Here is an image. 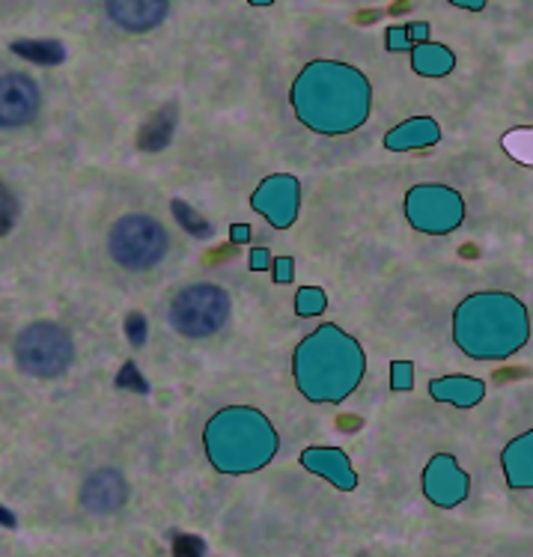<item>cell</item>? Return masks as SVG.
Segmentation results:
<instances>
[{
    "label": "cell",
    "mask_w": 533,
    "mask_h": 557,
    "mask_svg": "<svg viewBox=\"0 0 533 557\" xmlns=\"http://www.w3.org/2000/svg\"><path fill=\"white\" fill-rule=\"evenodd\" d=\"M15 221H18V200H15V194L7 185L0 183V239L10 236Z\"/></svg>",
    "instance_id": "cell-21"
},
{
    "label": "cell",
    "mask_w": 533,
    "mask_h": 557,
    "mask_svg": "<svg viewBox=\"0 0 533 557\" xmlns=\"http://www.w3.org/2000/svg\"><path fill=\"white\" fill-rule=\"evenodd\" d=\"M531 310L507 289H480L454 310V343L480 364L510 361L531 343Z\"/></svg>",
    "instance_id": "cell-2"
},
{
    "label": "cell",
    "mask_w": 533,
    "mask_h": 557,
    "mask_svg": "<svg viewBox=\"0 0 533 557\" xmlns=\"http://www.w3.org/2000/svg\"><path fill=\"white\" fill-rule=\"evenodd\" d=\"M411 72L420 78H447L456 69V54L454 48L444 46V42H418L411 48Z\"/></svg>",
    "instance_id": "cell-18"
},
{
    "label": "cell",
    "mask_w": 533,
    "mask_h": 557,
    "mask_svg": "<svg viewBox=\"0 0 533 557\" xmlns=\"http://www.w3.org/2000/svg\"><path fill=\"white\" fill-rule=\"evenodd\" d=\"M12 355L22 373L34 379H58L75 361V341L54 322H34L15 337Z\"/></svg>",
    "instance_id": "cell-7"
},
{
    "label": "cell",
    "mask_w": 533,
    "mask_h": 557,
    "mask_svg": "<svg viewBox=\"0 0 533 557\" xmlns=\"http://www.w3.org/2000/svg\"><path fill=\"white\" fill-rule=\"evenodd\" d=\"M329 310V296H325V289L322 286H301L296 293V313L301 319L319 317V313H325Z\"/></svg>",
    "instance_id": "cell-20"
},
{
    "label": "cell",
    "mask_w": 533,
    "mask_h": 557,
    "mask_svg": "<svg viewBox=\"0 0 533 557\" xmlns=\"http://www.w3.org/2000/svg\"><path fill=\"white\" fill-rule=\"evenodd\" d=\"M450 7H456V10H466V12H483L492 3V0H447Z\"/></svg>",
    "instance_id": "cell-28"
},
{
    "label": "cell",
    "mask_w": 533,
    "mask_h": 557,
    "mask_svg": "<svg viewBox=\"0 0 533 557\" xmlns=\"http://www.w3.org/2000/svg\"><path fill=\"white\" fill-rule=\"evenodd\" d=\"M250 7H272L274 0H248Z\"/></svg>",
    "instance_id": "cell-31"
},
{
    "label": "cell",
    "mask_w": 533,
    "mask_h": 557,
    "mask_svg": "<svg viewBox=\"0 0 533 557\" xmlns=\"http://www.w3.org/2000/svg\"><path fill=\"white\" fill-rule=\"evenodd\" d=\"M406 30H409V39L418 46V42H426L430 39V22H411L406 24Z\"/></svg>",
    "instance_id": "cell-27"
},
{
    "label": "cell",
    "mask_w": 533,
    "mask_h": 557,
    "mask_svg": "<svg viewBox=\"0 0 533 557\" xmlns=\"http://www.w3.org/2000/svg\"><path fill=\"white\" fill-rule=\"evenodd\" d=\"M12 51H15L18 58L42 63V66H51V63H60V60L66 58V48L60 46V42H15Z\"/></svg>",
    "instance_id": "cell-19"
},
{
    "label": "cell",
    "mask_w": 533,
    "mask_h": 557,
    "mask_svg": "<svg viewBox=\"0 0 533 557\" xmlns=\"http://www.w3.org/2000/svg\"><path fill=\"white\" fill-rule=\"evenodd\" d=\"M230 242H236V245H245V242H250L248 224H233V227H230Z\"/></svg>",
    "instance_id": "cell-29"
},
{
    "label": "cell",
    "mask_w": 533,
    "mask_h": 557,
    "mask_svg": "<svg viewBox=\"0 0 533 557\" xmlns=\"http://www.w3.org/2000/svg\"><path fill=\"white\" fill-rule=\"evenodd\" d=\"M233 313V301L224 286L191 284L179 289L171 301V325L188 341H206L224 329Z\"/></svg>",
    "instance_id": "cell-6"
},
{
    "label": "cell",
    "mask_w": 533,
    "mask_h": 557,
    "mask_svg": "<svg viewBox=\"0 0 533 557\" xmlns=\"http://www.w3.org/2000/svg\"><path fill=\"white\" fill-rule=\"evenodd\" d=\"M430 397L444 406H454V409H476L486 399V382L468 373L438 375L430 382Z\"/></svg>",
    "instance_id": "cell-15"
},
{
    "label": "cell",
    "mask_w": 533,
    "mask_h": 557,
    "mask_svg": "<svg viewBox=\"0 0 533 557\" xmlns=\"http://www.w3.org/2000/svg\"><path fill=\"white\" fill-rule=\"evenodd\" d=\"M414 42L409 39V30H406V24H391L385 30V51L391 54H409Z\"/></svg>",
    "instance_id": "cell-22"
},
{
    "label": "cell",
    "mask_w": 533,
    "mask_h": 557,
    "mask_svg": "<svg viewBox=\"0 0 533 557\" xmlns=\"http://www.w3.org/2000/svg\"><path fill=\"white\" fill-rule=\"evenodd\" d=\"M289 104L317 135H352L373 114V84L352 63L310 60L289 87Z\"/></svg>",
    "instance_id": "cell-1"
},
{
    "label": "cell",
    "mask_w": 533,
    "mask_h": 557,
    "mask_svg": "<svg viewBox=\"0 0 533 557\" xmlns=\"http://www.w3.org/2000/svg\"><path fill=\"white\" fill-rule=\"evenodd\" d=\"M500 471L510 490H533V426L516 435L500 450Z\"/></svg>",
    "instance_id": "cell-17"
},
{
    "label": "cell",
    "mask_w": 533,
    "mask_h": 557,
    "mask_svg": "<svg viewBox=\"0 0 533 557\" xmlns=\"http://www.w3.org/2000/svg\"><path fill=\"white\" fill-rule=\"evenodd\" d=\"M39 114V87L30 75H0V128H22Z\"/></svg>",
    "instance_id": "cell-11"
},
{
    "label": "cell",
    "mask_w": 533,
    "mask_h": 557,
    "mask_svg": "<svg viewBox=\"0 0 533 557\" xmlns=\"http://www.w3.org/2000/svg\"><path fill=\"white\" fill-rule=\"evenodd\" d=\"M250 209L269 221V227L289 230L301 212V183L293 173H272L265 176L253 194H250Z\"/></svg>",
    "instance_id": "cell-9"
},
{
    "label": "cell",
    "mask_w": 533,
    "mask_h": 557,
    "mask_svg": "<svg viewBox=\"0 0 533 557\" xmlns=\"http://www.w3.org/2000/svg\"><path fill=\"white\" fill-rule=\"evenodd\" d=\"M203 450L218 474L245 478L272 466L281 450V435L265 411L253 406H227L206 421Z\"/></svg>",
    "instance_id": "cell-4"
},
{
    "label": "cell",
    "mask_w": 533,
    "mask_h": 557,
    "mask_svg": "<svg viewBox=\"0 0 533 557\" xmlns=\"http://www.w3.org/2000/svg\"><path fill=\"white\" fill-rule=\"evenodd\" d=\"M402 212L423 236H450L466 224V197L450 185L418 183L406 191Z\"/></svg>",
    "instance_id": "cell-8"
},
{
    "label": "cell",
    "mask_w": 533,
    "mask_h": 557,
    "mask_svg": "<svg viewBox=\"0 0 533 557\" xmlns=\"http://www.w3.org/2000/svg\"><path fill=\"white\" fill-rule=\"evenodd\" d=\"M108 250L116 265L125 272H149L156 269L168 250H171V233L164 230L159 218L132 212L116 221L108 233Z\"/></svg>",
    "instance_id": "cell-5"
},
{
    "label": "cell",
    "mask_w": 533,
    "mask_h": 557,
    "mask_svg": "<svg viewBox=\"0 0 533 557\" xmlns=\"http://www.w3.org/2000/svg\"><path fill=\"white\" fill-rule=\"evenodd\" d=\"M272 253H269V248H253L250 250V272H269L272 269Z\"/></svg>",
    "instance_id": "cell-25"
},
{
    "label": "cell",
    "mask_w": 533,
    "mask_h": 557,
    "mask_svg": "<svg viewBox=\"0 0 533 557\" xmlns=\"http://www.w3.org/2000/svg\"><path fill=\"white\" fill-rule=\"evenodd\" d=\"M125 334L132 337V343H135V346H140V343H144V317H140V313H132V317L125 319Z\"/></svg>",
    "instance_id": "cell-26"
},
{
    "label": "cell",
    "mask_w": 533,
    "mask_h": 557,
    "mask_svg": "<svg viewBox=\"0 0 533 557\" xmlns=\"http://www.w3.org/2000/svg\"><path fill=\"white\" fill-rule=\"evenodd\" d=\"M0 524H7V528H15V516L10 510H3L0 507Z\"/></svg>",
    "instance_id": "cell-30"
},
{
    "label": "cell",
    "mask_w": 533,
    "mask_h": 557,
    "mask_svg": "<svg viewBox=\"0 0 533 557\" xmlns=\"http://www.w3.org/2000/svg\"><path fill=\"white\" fill-rule=\"evenodd\" d=\"M367 352L349 331L322 322L298 341L293 352V382L307 403L340 406L361 387Z\"/></svg>",
    "instance_id": "cell-3"
},
{
    "label": "cell",
    "mask_w": 533,
    "mask_h": 557,
    "mask_svg": "<svg viewBox=\"0 0 533 557\" xmlns=\"http://www.w3.org/2000/svg\"><path fill=\"white\" fill-rule=\"evenodd\" d=\"M272 277L274 284H293V277H296V260L293 257H274L272 260Z\"/></svg>",
    "instance_id": "cell-24"
},
{
    "label": "cell",
    "mask_w": 533,
    "mask_h": 557,
    "mask_svg": "<svg viewBox=\"0 0 533 557\" xmlns=\"http://www.w3.org/2000/svg\"><path fill=\"white\" fill-rule=\"evenodd\" d=\"M104 10L128 34H149L168 18L171 0H104Z\"/></svg>",
    "instance_id": "cell-14"
},
{
    "label": "cell",
    "mask_w": 533,
    "mask_h": 557,
    "mask_svg": "<svg viewBox=\"0 0 533 557\" xmlns=\"http://www.w3.org/2000/svg\"><path fill=\"white\" fill-rule=\"evenodd\" d=\"M438 140H442V125L435 116H409L394 125L382 144L391 152H411V149L438 147Z\"/></svg>",
    "instance_id": "cell-16"
},
{
    "label": "cell",
    "mask_w": 533,
    "mask_h": 557,
    "mask_svg": "<svg viewBox=\"0 0 533 557\" xmlns=\"http://www.w3.org/2000/svg\"><path fill=\"white\" fill-rule=\"evenodd\" d=\"M298 462L305 471L317 474V478L329 480L334 490L355 492L358 490V471H355L352 459L340 447H305Z\"/></svg>",
    "instance_id": "cell-12"
},
{
    "label": "cell",
    "mask_w": 533,
    "mask_h": 557,
    "mask_svg": "<svg viewBox=\"0 0 533 557\" xmlns=\"http://www.w3.org/2000/svg\"><path fill=\"white\" fill-rule=\"evenodd\" d=\"M423 498L438 510H454L471 495V478L454 454H435L420 474Z\"/></svg>",
    "instance_id": "cell-10"
},
{
    "label": "cell",
    "mask_w": 533,
    "mask_h": 557,
    "mask_svg": "<svg viewBox=\"0 0 533 557\" xmlns=\"http://www.w3.org/2000/svg\"><path fill=\"white\" fill-rule=\"evenodd\" d=\"M414 387V364L411 361H394L391 364V391H411Z\"/></svg>",
    "instance_id": "cell-23"
},
{
    "label": "cell",
    "mask_w": 533,
    "mask_h": 557,
    "mask_svg": "<svg viewBox=\"0 0 533 557\" xmlns=\"http://www.w3.org/2000/svg\"><path fill=\"white\" fill-rule=\"evenodd\" d=\"M125 500H128V483L114 468L92 471L90 478L84 480V486H80L84 510L96 512V516H111V512L123 510Z\"/></svg>",
    "instance_id": "cell-13"
}]
</instances>
